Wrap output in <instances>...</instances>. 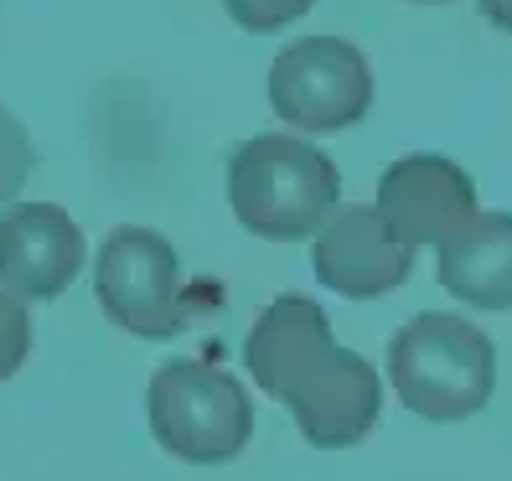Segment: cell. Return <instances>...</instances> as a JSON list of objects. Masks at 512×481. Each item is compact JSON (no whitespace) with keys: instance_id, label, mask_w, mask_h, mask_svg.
Returning a JSON list of instances; mask_svg holds the SVG:
<instances>
[{"instance_id":"1","label":"cell","mask_w":512,"mask_h":481,"mask_svg":"<svg viewBox=\"0 0 512 481\" xmlns=\"http://www.w3.org/2000/svg\"><path fill=\"white\" fill-rule=\"evenodd\" d=\"M244 363L259 394L285 404L300 425V440L316 450L357 445L383 409V383L368 357L337 347L331 321L311 295H275L254 321Z\"/></svg>"},{"instance_id":"2","label":"cell","mask_w":512,"mask_h":481,"mask_svg":"<svg viewBox=\"0 0 512 481\" xmlns=\"http://www.w3.org/2000/svg\"><path fill=\"white\" fill-rule=\"evenodd\" d=\"M337 197V166L300 135H254L228 156L233 218L259 238H275V244L316 238L337 213Z\"/></svg>"},{"instance_id":"3","label":"cell","mask_w":512,"mask_h":481,"mask_svg":"<svg viewBox=\"0 0 512 481\" xmlns=\"http://www.w3.org/2000/svg\"><path fill=\"white\" fill-rule=\"evenodd\" d=\"M388 378L409 414L430 419V425H456V419L487 409L497 388V347L466 316L425 311L388 342Z\"/></svg>"},{"instance_id":"4","label":"cell","mask_w":512,"mask_h":481,"mask_svg":"<svg viewBox=\"0 0 512 481\" xmlns=\"http://www.w3.org/2000/svg\"><path fill=\"white\" fill-rule=\"evenodd\" d=\"M150 435L166 456L192 466L233 461L254 435V399L228 368L202 357H171L156 368L145 394Z\"/></svg>"},{"instance_id":"5","label":"cell","mask_w":512,"mask_h":481,"mask_svg":"<svg viewBox=\"0 0 512 481\" xmlns=\"http://www.w3.org/2000/svg\"><path fill=\"white\" fill-rule=\"evenodd\" d=\"M269 109L285 125L326 135L347 130L373 109V68L342 37H300L269 63Z\"/></svg>"},{"instance_id":"6","label":"cell","mask_w":512,"mask_h":481,"mask_svg":"<svg viewBox=\"0 0 512 481\" xmlns=\"http://www.w3.org/2000/svg\"><path fill=\"white\" fill-rule=\"evenodd\" d=\"M94 290L104 316L145 342H166L187 326L182 259L156 228H114L94 259Z\"/></svg>"},{"instance_id":"7","label":"cell","mask_w":512,"mask_h":481,"mask_svg":"<svg viewBox=\"0 0 512 481\" xmlns=\"http://www.w3.org/2000/svg\"><path fill=\"white\" fill-rule=\"evenodd\" d=\"M378 213L409 249H445L476 218V187L450 156H399L378 182Z\"/></svg>"},{"instance_id":"8","label":"cell","mask_w":512,"mask_h":481,"mask_svg":"<svg viewBox=\"0 0 512 481\" xmlns=\"http://www.w3.org/2000/svg\"><path fill=\"white\" fill-rule=\"evenodd\" d=\"M88 259L78 223L52 202H11L0 213V290L16 300L63 295Z\"/></svg>"},{"instance_id":"9","label":"cell","mask_w":512,"mask_h":481,"mask_svg":"<svg viewBox=\"0 0 512 481\" xmlns=\"http://www.w3.org/2000/svg\"><path fill=\"white\" fill-rule=\"evenodd\" d=\"M311 269H316V280L326 290H337L347 300H373V295H388V290H399L409 280L414 249L388 233L378 207L347 202L316 233Z\"/></svg>"},{"instance_id":"10","label":"cell","mask_w":512,"mask_h":481,"mask_svg":"<svg viewBox=\"0 0 512 481\" xmlns=\"http://www.w3.org/2000/svg\"><path fill=\"white\" fill-rule=\"evenodd\" d=\"M440 285L481 311L512 306V213H476L440 249Z\"/></svg>"},{"instance_id":"11","label":"cell","mask_w":512,"mask_h":481,"mask_svg":"<svg viewBox=\"0 0 512 481\" xmlns=\"http://www.w3.org/2000/svg\"><path fill=\"white\" fill-rule=\"evenodd\" d=\"M37 166V145L26 135L21 119L0 104V207H11V197L26 187V176Z\"/></svg>"},{"instance_id":"12","label":"cell","mask_w":512,"mask_h":481,"mask_svg":"<svg viewBox=\"0 0 512 481\" xmlns=\"http://www.w3.org/2000/svg\"><path fill=\"white\" fill-rule=\"evenodd\" d=\"M228 16L244 26V32L254 37H269V32H280V26H290L295 16H306L316 0H223Z\"/></svg>"},{"instance_id":"13","label":"cell","mask_w":512,"mask_h":481,"mask_svg":"<svg viewBox=\"0 0 512 481\" xmlns=\"http://www.w3.org/2000/svg\"><path fill=\"white\" fill-rule=\"evenodd\" d=\"M26 352H32V321H26V306L11 290H0V383L26 363Z\"/></svg>"},{"instance_id":"14","label":"cell","mask_w":512,"mask_h":481,"mask_svg":"<svg viewBox=\"0 0 512 481\" xmlns=\"http://www.w3.org/2000/svg\"><path fill=\"white\" fill-rule=\"evenodd\" d=\"M481 16L502 26V32H512V0H481Z\"/></svg>"},{"instance_id":"15","label":"cell","mask_w":512,"mask_h":481,"mask_svg":"<svg viewBox=\"0 0 512 481\" xmlns=\"http://www.w3.org/2000/svg\"><path fill=\"white\" fill-rule=\"evenodd\" d=\"M425 6H440V0H425Z\"/></svg>"}]
</instances>
